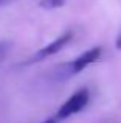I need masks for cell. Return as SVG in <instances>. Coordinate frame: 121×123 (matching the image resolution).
I'll return each instance as SVG.
<instances>
[{
    "instance_id": "obj_3",
    "label": "cell",
    "mask_w": 121,
    "mask_h": 123,
    "mask_svg": "<svg viewBox=\"0 0 121 123\" xmlns=\"http://www.w3.org/2000/svg\"><path fill=\"white\" fill-rule=\"evenodd\" d=\"M72 39H73V31H65V33H62L59 37H56L55 41H51L50 44H47L45 47H42L40 50H37L36 53H34L28 61H25L23 64L28 66V64L39 62V61L45 59V58H48V56H53V55H56L58 51L62 50Z\"/></svg>"
},
{
    "instance_id": "obj_8",
    "label": "cell",
    "mask_w": 121,
    "mask_h": 123,
    "mask_svg": "<svg viewBox=\"0 0 121 123\" xmlns=\"http://www.w3.org/2000/svg\"><path fill=\"white\" fill-rule=\"evenodd\" d=\"M6 2V0H0V5H2V3H5Z\"/></svg>"
},
{
    "instance_id": "obj_6",
    "label": "cell",
    "mask_w": 121,
    "mask_h": 123,
    "mask_svg": "<svg viewBox=\"0 0 121 123\" xmlns=\"http://www.w3.org/2000/svg\"><path fill=\"white\" fill-rule=\"evenodd\" d=\"M59 120H58V118H56V117H50V118H47V120H44L42 123H58Z\"/></svg>"
},
{
    "instance_id": "obj_4",
    "label": "cell",
    "mask_w": 121,
    "mask_h": 123,
    "mask_svg": "<svg viewBox=\"0 0 121 123\" xmlns=\"http://www.w3.org/2000/svg\"><path fill=\"white\" fill-rule=\"evenodd\" d=\"M67 0H39V6L44 9H56L65 5Z\"/></svg>"
},
{
    "instance_id": "obj_5",
    "label": "cell",
    "mask_w": 121,
    "mask_h": 123,
    "mask_svg": "<svg viewBox=\"0 0 121 123\" xmlns=\"http://www.w3.org/2000/svg\"><path fill=\"white\" fill-rule=\"evenodd\" d=\"M8 50H9V44L8 42H0V61L6 56Z\"/></svg>"
},
{
    "instance_id": "obj_2",
    "label": "cell",
    "mask_w": 121,
    "mask_h": 123,
    "mask_svg": "<svg viewBox=\"0 0 121 123\" xmlns=\"http://www.w3.org/2000/svg\"><path fill=\"white\" fill-rule=\"evenodd\" d=\"M88 100H90V92H88L87 87L78 89L65 103H62V105L59 106L56 118H58V120H65V118H68V117H72V115L81 112L82 109L87 106Z\"/></svg>"
},
{
    "instance_id": "obj_7",
    "label": "cell",
    "mask_w": 121,
    "mask_h": 123,
    "mask_svg": "<svg viewBox=\"0 0 121 123\" xmlns=\"http://www.w3.org/2000/svg\"><path fill=\"white\" fill-rule=\"evenodd\" d=\"M116 48L121 50V33L118 34V37H116Z\"/></svg>"
},
{
    "instance_id": "obj_1",
    "label": "cell",
    "mask_w": 121,
    "mask_h": 123,
    "mask_svg": "<svg viewBox=\"0 0 121 123\" xmlns=\"http://www.w3.org/2000/svg\"><path fill=\"white\" fill-rule=\"evenodd\" d=\"M101 55H103V48L101 47H92L90 50L84 51L82 55H79V56L75 58L73 61L65 62V64H60L58 69L55 70L53 75H55L59 81L67 80V78H72V76L81 73L84 69H87L90 64L96 62V61L101 58Z\"/></svg>"
}]
</instances>
